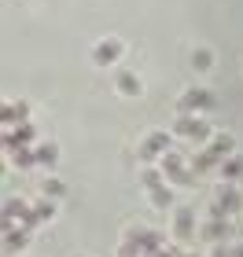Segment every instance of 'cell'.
I'll return each mask as SVG.
<instances>
[{"instance_id": "obj_16", "label": "cell", "mask_w": 243, "mask_h": 257, "mask_svg": "<svg viewBox=\"0 0 243 257\" xmlns=\"http://www.w3.org/2000/svg\"><path fill=\"white\" fill-rule=\"evenodd\" d=\"M217 173H221V180H225V184H232V180H243V158H239V155L225 158Z\"/></svg>"}, {"instance_id": "obj_22", "label": "cell", "mask_w": 243, "mask_h": 257, "mask_svg": "<svg viewBox=\"0 0 243 257\" xmlns=\"http://www.w3.org/2000/svg\"><path fill=\"white\" fill-rule=\"evenodd\" d=\"M210 66H214V52L210 48H192V70L203 74V70H210Z\"/></svg>"}, {"instance_id": "obj_3", "label": "cell", "mask_w": 243, "mask_h": 257, "mask_svg": "<svg viewBox=\"0 0 243 257\" xmlns=\"http://www.w3.org/2000/svg\"><path fill=\"white\" fill-rule=\"evenodd\" d=\"M166 151H173V133H166V128H147L140 136V144H136V158L151 162V158H162Z\"/></svg>"}, {"instance_id": "obj_15", "label": "cell", "mask_w": 243, "mask_h": 257, "mask_svg": "<svg viewBox=\"0 0 243 257\" xmlns=\"http://www.w3.org/2000/svg\"><path fill=\"white\" fill-rule=\"evenodd\" d=\"M33 155H37V166H41V169H52L55 162H59V144H52V140H41V144L33 147Z\"/></svg>"}, {"instance_id": "obj_11", "label": "cell", "mask_w": 243, "mask_h": 257, "mask_svg": "<svg viewBox=\"0 0 243 257\" xmlns=\"http://www.w3.org/2000/svg\"><path fill=\"white\" fill-rule=\"evenodd\" d=\"M199 231H203V239H206V242L221 246V242H225L228 235H232V224H228V220H217V217H210V220H206V224H203Z\"/></svg>"}, {"instance_id": "obj_17", "label": "cell", "mask_w": 243, "mask_h": 257, "mask_svg": "<svg viewBox=\"0 0 243 257\" xmlns=\"http://www.w3.org/2000/svg\"><path fill=\"white\" fill-rule=\"evenodd\" d=\"M33 220H37V224H48V220H55V202L52 198H37V202H33Z\"/></svg>"}, {"instance_id": "obj_13", "label": "cell", "mask_w": 243, "mask_h": 257, "mask_svg": "<svg viewBox=\"0 0 243 257\" xmlns=\"http://www.w3.org/2000/svg\"><path fill=\"white\" fill-rule=\"evenodd\" d=\"M188 166H192L195 177H199V173H217V169H221V162H217L206 147H195V155L188 158Z\"/></svg>"}, {"instance_id": "obj_25", "label": "cell", "mask_w": 243, "mask_h": 257, "mask_svg": "<svg viewBox=\"0 0 243 257\" xmlns=\"http://www.w3.org/2000/svg\"><path fill=\"white\" fill-rule=\"evenodd\" d=\"M210 257H232V250H225V246H214V250H210Z\"/></svg>"}, {"instance_id": "obj_10", "label": "cell", "mask_w": 243, "mask_h": 257, "mask_svg": "<svg viewBox=\"0 0 243 257\" xmlns=\"http://www.w3.org/2000/svg\"><path fill=\"white\" fill-rule=\"evenodd\" d=\"M30 246V231L26 228H4V257H15V253H22Z\"/></svg>"}, {"instance_id": "obj_8", "label": "cell", "mask_w": 243, "mask_h": 257, "mask_svg": "<svg viewBox=\"0 0 243 257\" xmlns=\"http://www.w3.org/2000/svg\"><path fill=\"white\" fill-rule=\"evenodd\" d=\"M0 121H4V128H19L30 121V103L19 99V103H4L0 107Z\"/></svg>"}, {"instance_id": "obj_12", "label": "cell", "mask_w": 243, "mask_h": 257, "mask_svg": "<svg viewBox=\"0 0 243 257\" xmlns=\"http://www.w3.org/2000/svg\"><path fill=\"white\" fill-rule=\"evenodd\" d=\"M158 250H166V235L155 228H140V257H155Z\"/></svg>"}, {"instance_id": "obj_7", "label": "cell", "mask_w": 243, "mask_h": 257, "mask_svg": "<svg viewBox=\"0 0 243 257\" xmlns=\"http://www.w3.org/2000/svg\"><path fill=\"white\" fill-rule=\"evenodd\" d=\"M114 88H118V96L136 99V96L144 92V77L136 74V70H118V77H114Z\"/></svg>"}, {"instance_id": "obj_19", "label": "cell", "mask_w": 243, "mask_h": 257, "mask_svg": "<svg viewBox=\"0 0 243 257\" xmlns=\"http://www.w3.org/2000/svg\"><path fill=\"white\" fill-rule=\"evenodd\" d=\"M41 195H44V198H52V202H59V198L66 195V184H63V180H55V177H44V180H41Z\"/></svg>"}, {"instance_id": "obj_2", "label": "cell", "mask_w": 243, "mask_h": 257, "mask_svg": "<svg viewBox=\"0 0 243 257\" xmlns=\"http://www.w3.org/2000/svg\"><path fill=\"white\" fill-rule=\"evenodd\" d=\"M217 107V99H214V92L210 88H203V85H195V88H184L181 96H177V114H206V110H214Z\"/></svg>"}, {"instance_id": "obj_6", "label": "cell", "mask_w": 243, "mask_h": 257, "mask_svg": "<svg viewBox=\"0 0 243 257\" xmlns=\"http://www.w3.org/2000/svg\"><path fill=\"white\" fill-rule=\"evenodd\" d=\"M118 59H122V41L118 37H103V41L92 44V63L96 66H114Z\"/></svg>"}, {"instance_id": "obj_28", "label": "cell", "mask_w": 243, "mask_h": 257, "mask_svg": "<svg viewBox=\"0 0 243 257\" xmlns=\"http://www.w3.org/2000/svg\"><path fill=\"white\" fill-rule=\"evenodd\" d=\"M239 191H243V180H239Z\"/></svg>"}, {"instance_id": "obj_9", "label": "cell", "mask_w": 243, "mask_h": 257, "mask_svg": "<svg viewBox=\"0 0 243 257\" xmlns=\"http://www.w3.org/2000/svg\"><path fill=\"white\" fill-rule=\"evenodd\" d=\"M206 151H210L217 162L232 158V155H236V136H232V133H214V136H210V144H206Z\"/></svg>"}, {"instance_id": "obj_27", "label": "cell", "mask_w": 243, "mask_h": 257, "mask_svg": "<svg viewBox=\"0 0 243 257\" xmlns=\"http://www.w3.org/2000/svg\"><path fill=\"white\" fill-rule=\"evenodd\" d=\"M181 257H199V253H195V250H184V253H181Z\"/></svg>"}, {"instance_id": "obj_23", "label": "cell", "mask_w": 243, "mask_h": 257, "mask_svg": "<svg viewBox=\"0 0 243 257\" xmlns=\"http://www.w3.org/2000/svg\"><path fill=\"white\" fill-rule=\"evenodd\" d=\"M11 162H15L19 169H37V155H33V147H22L11 155Z\"/></svg>"}, {"instance_id": "obj_20", "label": "cell", "mask_w": 243, "mask_h": 257, "mask_svg": "<svg viewBox=\"0 0 243 257\" xmlns=\"http://www.w3.org/2000/svg\"><path fill=\"white\" fill-rule=\"evenodd\" d=\"M140 184H144V191H155V188H162V184H170V180H166L162 169H140Z\"/></svg>"}, {"instance_id": "obj_29", "label": "cell", "mask_w": 243, "mask_h": 257, "mask_svg": "<svg viewBox=\"0 0 243 257\" xmlns=\"http://www.w3.org/2000/svg\"><path fill=\"white\" fill-rule=\"evenodd\" d=\"M77 257H85V253H77Z\"/></svg>"}, {"instance_id": "obj_18", "label": "cell", "mask_w": 243, "mask_h": 257, "mask_svg": "<svg viewBox=\"0 0 243 257\" xmlns=\"http://www.w3.org/2000/svg\"><path fill=\"white\" fill-rule=\"evenodd\" d=\"M147 202H151L155 209H166V206H173V184H162V188L147 191Z\"/></svg>"}, {"instance_id": "obj_24", "label": "cell", "mask_w": 243, "mask_h": 257, "mask_svg": "<svg viewBox=\"0 0 243 257\" xmlns=\"http://www.w3.org/2000/svg\"><path fill=\"white\" fill-rule=\"evenodd\" d=\"M170 184H173V188H192V184H195V173H192V166L184 169V173H177V177H170Z\"/></svg>"}, {"instance_id": "obj_26", "label": "cell", "mask_w": 243, "mask_h": 257, "mask_svg": "<svg viewBox=\"0 0 243 257\" xmlns=\"http://www.w3.org/2000/svg\"><path fill=\"white\" fill-rule=\"evenodd\" d=\"M232 257H243V242H236V246H232Z\"/></svg>"}, {"instance_id": "obj_14", "label": "cell", "mask_w": 243, "mask_h": 257, "mask_svg": "<svg viewBox=\"0 0 243 257\" xmlns=\"http://www.w3.org/2000/svg\"><path fill=\"white\" fill-rule=\"evenodd\" d=\"M158 169L166 173V180H170V177H177V173H184V169H188V158H184L181 151L173 147V151H166V155L158 158Z\"/></svg>"}, {"instance_id": "obj_21", "label": "cell", "mask_w": 243, "mask_h": 257, "mask_svg": "<svg viewBox=\"0 0 243 257\" xmlns=\"http://www.w3.org/2000/svg\"><path fill=\"white\" fill-rule=\"evenodd\" d=\"M11 133H15V144L19 147H37V128H33L30 121L19 125V128H11Z\"/></svg>"}, {"instance_id": "obj_1", "label": "cell", "mask_w": 243, "mask_h": 257, "mask_svg": "<svg viewBox=\"0 0 243 257\" xmlns=\"http://www.w3.org/2000/svg\"><path fill=\"white\" fill-rule=\"evenodd\" d=\"M173 136L188 140L195 147H206L214 136V128L206 125V118H195V114H177V121H173Z\"/></svg>"}, {"instance_id": "obj_5", "label": "cell", "mask_w": 243, "mask_h": 257, "mask_svg": "<svg viewBox=\"0 0 243 257\" xmlns=\"http://www.w3.org/2000/svg\"><path fill=\"white\" fill-rule=\"evenodd\" d=\"M214 202L221 206V213L225 217H232V213H239L243 209V191H239V184H217V191H214Z\"/></svg>"}, {"instance_id": "obj_4", "label": "cell", "mask_w": 243, "mask_h": 257, "mask_svg": "<svg viewBox=\"0 0 243 257\" xmlns=\"http://www.w3.org/2000/svg\"><path fill=\"white\" fill-rule=\"evenodd\" d=\"M192 239H195V209L192 206H177L173 209V242L188 250Z\"/></svg>"}]
</instances>
